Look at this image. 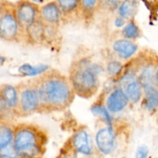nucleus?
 <instances>
[{"label":"nucleus","instance_id":"nucleus-1","mask_svg":"<svg viewBox=\"0 0 158 158\" xmlns=\"http://www.w3.org/2000/svg\"><path fill=\"white\" fill-rule=\"evenodd\" d=\"M38 95L44 103L60 107L68 103L71 91L69 85L63 80L51 78L42 83Z\"/></svg>","mask_w":158,"mask_h":158},{"label":"nucleus","instance_id":"nucleus-2","mask_svg":"<svg viewBox=\"0 0 158 158\" xmlns=\"http://www.w3.org/2000/svg\"><path fill=\"white\" fill-rule=\"evenodd\" d=\"M73 84L77 92L83 95L89 94L94 91L97 85L95 73L90 68L80 70L74 75Z\"/></svg>","mask_w":158,"mask_h":158},{"label":"nucleus","instance_id":"nucleus-3","mask_svg":"<svg viewBox=\"0 0 158 158\" xmlns=\"http://www.w3.org/2000/svg\"><path fill=\"white\" fill-rule=\"evenodd\" d=\"M96 142L99 150L104 154H108L114 148V135L111 128L99 130L96 136Z\"/></svg>","mask_w":158,"mask_h":158},{"label":"nucleus","instance_id":"nucleus-4","mask_svg":"<svg viewBox=\"0 0 158 158\" xmlns=\"http://www.w3.org/2000/svg\"><path fill=\"white\" fill-rule=\"evenodd\" d=\"M18 31V23L13 15L6 13L0 17V37L10 40L15 37Z\"/></svg>","mask_w":158,"mask_h":158},{"label":"nucleus","instance_id":"nucleus-5","mask_svg":"<svg viewBox=\"0 0 158 158\" xmlns=\"http://www.w3.org/2000/svg\"><path fill=\"white\" fill-rule=\"evenodd\" d=\"M128 104V99L122 89H117L108 97L106 101L107 108L113 112L123 110Z\"/></svg>","mask_w":158,"mask_h":158},{"label":"nucleus","instance_id":"nucleus-6","mask_svg":"<svg viewBox=\"0 0 158 158\" xmlns=\"http://www.w3.org/2000/svg\"><path fill=\"white\" fill-rule=\"evenodd\" d=\"M35 14H36V9L35 7L30 2H25L21 3L17 8L16 15L17 19L22 24L27 25L35 21Z\"/></svg>","mask_w":158,"mask_h":158},{"label":"nucleus","instance_id":"nucleus-7","mask_svg":"<svg viewBox=\"0 0 158 158\" xmlns=\"http://www.w3.org/2000/svg\"><path fill=\"white\" fill-rule=\"evenodd\" d=\"M22 108L25 112H32L39 105L38 93L34 90H26L21 94Z\"/></svg>","mask_w":158,"mask_h":158},{"label":"nucleus","instance_id":"nucleus-8","mask_svg":"<svg viewBox=\"0 0 158 158\" xmlns=\"http://www.w3.org/2000/svg\"><path fill=\"white\" fill-rule=\"evenodd\" d=\"M35 143V136L32 131L29 129H22L15 136L14 146L16 150Z\"/></svg>","mask_w":158,"mask_h":158},{"label":"nucleus","instance_id":"nucleus-9","mask_svg":"<svg viewBox=\"0 0 158 158\" xmlns=\"http://www.w3.org/2000/svg\"><path fill=\"white\" fill-rule=\"evenodd\" d=\"M42 15L46 22L56 23L60 20V9L56 2H49L42 8Z\"/></svg>","mask_w":158,"mask_h":158},{"label":"nucleus","instance_id":"nucleus-10","mask_svg":"<svg viewBox=\"0 0 158 158\" xmlns=\"http://www.w3.org/2000/svg\"><path fill=\"white\" fill-rule=\"evenodd\" d=\"M113 47L114 50L125 58L132 56L137 49V46L134 43L126 40H117L114 43Z\"/></svg>","mask_w":158,"mask_h":158},{"label":"nucleus","instance_id":"nucleus-11","mask_svg":"<svg viewBox=\"0 0 158 158\" xmlns=\"http://www.w3.org/2000/svg\"><path fill=\"white\" fill-rule=\"evenodd\" d=\"M73 145L77 151L85 155H89L91 152L89 136L85 131H80L73 139Z\"/></svg>","mask_w":158,"mask_h":158},{"label":"nucleus","instance_id":"nucleus-12","mask_svg":"<svg viewBox=\"0 0 158 158\" xmlns=\"http://www.w3.org/2000/svg\"><path fill=\"white\" fill-rule=\"evenodd\" d=\"M138 9L137 0H123L120 5L119 13L122 18L131 19L135 15Z\"/></svg>","mask_w":158,"mask_h":158},{"label":"nucleus","instance_id":"nucleus-13","mask_svg":"<svg viewBox=\"0 0 158 158\" xmlns=\"http://www.w3.org/2000/svg\"><path fill=\"white\" fill-rule=\"evenodd\" d=\"M1 99L6 105L13 107L17 103V94L12 85H5L1 89Z\"/></svg>","mask_w":158,"mask_h":158},{"label":"nucleus","instance_id":"nucleus-14","mask_svg":"<svg viewBox=\"0 0 158 158\" xmlns=\"http://www.w3.org/2000/svg\"><path fill=\"white\" fill-rule=\"evenodd\" d=\"M145 94H146V100H147V108L151 111L154 110L157 105V99L158 94L157 91L155 88L152 85H148L144 87Z\"/></svg>","mask_w":158,"mask_h":158},{"label":"nucleus","instance_id":"nucleus-15","mask_svg":"<svg viewBox=\"0 0 158 158\" xmlns=\"http://www.w3.org/2000/svg\"><path fill=\"white\" fill-rule=\"evenodd\" d=\"M46 69H48V67L46 65H40V66L33 67L30 64H23L19 67V71L21 74L26 76H35L44 72Z\"/></svg>","mask_w":158,"mask_h":158},{"label":"nucleus","instance_id":"nucleus-16","mask_svg":"<svg viewBox=\"0 0 158 158\" xmlns=\"http://www.w3.org/2000/svg\"><path fill=\"white\" fill-rule=\"evenodd\" d=\"M127 97L129 98L133 102H137L140 99L141 91H140V85L138 82L133 81L127 87Z\"/></svg>","mask_w":158,"mask_h":158},{"label":"nucleus","instance_id":"nucleus-17","mask_svg":"<svg viewBox=\"0 0 158 158\" xmlns=\"http://www.w3.org/2000/svg\"><path fill=\"white\" fill-rule=\"evenodd\" d=\"M154 81H157V71L151 67L145 68L140 74V82L143 87L152 85Z\"/></svg>","mask_w":158,"mask_h":158},{"label":"nucleus","instance_id":"nucleus-18","mask_svg":"<svg viewBox=\"0 0 158 158\" xmlns=\"http://www.w3.org/2000/svg\"><path fill=\"white\" fill-rule=\"evenodd\" d=\"M12 139V132L6 125L0 126V150L8 147Z\"/></svg>","mask_w":158,"mask_h":158},{"label":"nucleus","instance_id":"nucleus-19","mask_svg":"<svg viewBox=\"0 0 158 158\" xmlns=\"http://www.w3.org/2000/svg\"><path fill=\"white\" fill-rule=\"evenodd\" d=\"M17 153L20 156L24 158H31L37 156L40 153V149L36 143L31 144V145L27 146V147L22 148L20 150H16Z\"/></svg>","mask_w":158,"mask_h":158},{"label":"nucleus","instance_id":"nucleus-20","mask_svg":"<svg viewBox=\"0 0 158 158\" xmlns=\"http://www.w3.org/2000/svg\"><path fill=\"white\" fill-rule=\"evenodd\" d=\"M28 33L34 40H40L43 33V28L41 23L39 22H32L28 26Z\"/></svg>","mask_w":158,"mask_h":158},{"label":"nucleus","instance_id":"nucleus-21","mask_svg":"<svg viewBox=\"0 0 158 158\" xmlns=\"http://www.w3.org/2000/svg\"><path fill=\"white\" fill-rule=\"evenodd\" d=\"M80 0H57L60 9H62L63 12H70L74 10L78 6Z\"/></svg>","mask_w":158,"mask_h":158},{"label":"nucleus","instance_id":"nucleus-22","mask_svg":"<svg viewBox=\"0 0 158 158\" xmlns=\"http://www.w3.org/2000/svg\"><path fill=\"white\" fill-rule=\"evenodd\" d=\"M123 35L126 38H137L139 36V29L134 23H130L123 29Z\"/></svg>","mask_w":158,"mask_h":158},{"label":"nucleus","instance_id":"nucleus-23","mask_svg":"<svg viewBox=\"0 0 158 158\" xmlns=\"http://www.w3.org/2000/svg\"><path fill=\"white\" fill-rule=\"evenodd\" d=\"M91 111H92V112L94 113V115H96V116H103V117L106 119V122H108V124L111 123L110 116L107 110H106V108H105L104 107L101 106V105H97V106L93 107Z\"/></svg>","mask_w":158,"mask_h":158},{"label":"nucleus","instance_id":"nucleus-24","mask_svg":"<svg viewBox=\"0 0 158 158\" xmlns=\"http://www.w3.org/2000/svg\"><path fill=\"white\" fill-rule=\"evenodd\" d=\"M122 68H123V66L120 62L111 61L107 65L108 73L111 75H115V74H119L121 71Z\"/></svg>","mask_w":158,"mask_h":158},{"label":"nucleus","instance_id":"nucleus-25","mask_svg":"<svg viewBox=\"0 0 158 158\" xmlns=\"http://www.w3.org/2000/svg\"><path fill=\"white\" fill-rule=\"evenodd\" d=\"M121 1L122 0H103V6L110 10H114L120 6Z\"/></svg>","mask_w":158,"mask_h":158},{"label":"nucleus","instance_id":"nucleus-26","mask_svg":"<svg viewBox=\"0 0 158 158\" xmlns=\"http://www.w3.org/2000/svg\"><path fill=\"white\" fill-rule=\"evenodd\" d=\"M148 154V149L146 146H140L136 153V158H147Z\"/></svg>","mask_w":158,"mask_h":158},{"label":"nucleus","instance_id":"nucleus-27","mask_svg":"<svg viewBox=\"0 0 158 158\" xmlns=\"http://www.w3.org/2000/svg\"><path fill=\"white\" fill-rule=\"evenodd\" d=\"M83 6L86 9H92L95 7L98 0H81Z\"/></svg>","mask_w":158,"mask_h":158},{"label":"nucleus","instance_id":"nucleus-28","mask_svg":"<svg viewBox=\"0 0 158 158\" xmlns=\"http://www.w3.org/2000/svg\"><path fill=\"white\" fill-rule=\"evenodd\" d=\"M124 24V20L122 17H119L115 21V25L117 26V27H121L122 26H123Z\"/></svg>","mask_w":158,"mask_h":158},{"label":"nucleus","instance_id":"nucleus-29","mask_svg":"<svg viewBox=\"0 0 158 158\" xmlns=\"http://www.w3.org/2000/svg\"><path fill=\"white\" fill-rule=\"evenodd\" d=\"M5 106H6V104H5V102H3L2 99L0 98V112L2 111V110L4 109Z\"/></svg>","mask_w":158,"mask_h":158},{"label":"nucleus","instance_id":"nucleus-30","mask_svg":"<svg viewBox=\"0 0 158 158\" xmlns=\"http://www.w3.org/2000/svg\"><path fill=\"white\" fill-rule=\"evenodd\" d=\"M85 156H86L85 154H83V153H79V155H77V156H76V158H86Z\"/></svg>","mask_w":158,"mask_h":158},{"label":"nucleus","instance_id":"nucleus-31","mask_svg":"<svg viewBox=\"0 0 158 158\" xmlns=\"http://www.w3.org/2000/svg\"><path fill=\"white\" fill-rule=\"evenodd\" d=\"M4 61H5L4 57H1V56H0V65L4 63Z\"/></svg>","mask_w":158,"mask_h":158},{"label":"nucleus","instance_id":"nucleus-32","mask_svg":"<svg viewBox=\"0 0 158 158\" xmlns=\"http://www.w3.org/2000/svg\"><path fill=\"white\" fill-rule=\"evenodd\" d=\"M33 2H43L44 0H32Z\"/></svg>","mask_w":158,"mask_h":158}]
</instances>
